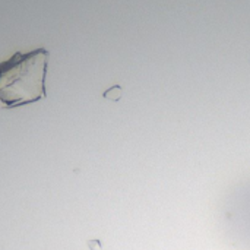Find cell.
<instances>
[{
  "mask_svg": "<svg viewBox=\"0 0 250 250\" xmlns=\"http://www.w3.org/2000/svg\"><path fill=\"white\" fill-rule=\"evenodd\" d=\"M120 97H122V88L119 85L117 86H113V88H110L108 91L104 92V98H107L110 101H119Z\"/></svg>",
  "mask_w": 250,
  "mask_h": 250,
  "instance_id": "2",
  "label": "cell"
},
{
  "mask_svg": "<svg viewBox=\"0 0 250 250\" xmlns=\"http://www.w3.org/2000/svg\"><path fill=\"white\" fill-rule=\"evenodd\" d=\"M88 246L91 250H100V242L98 240H92V242H88Z\"/></svg>",
  "mask_w": 250,
  "mask_h": 250,
  "instance_id": "3",
  "label": "cell"
},
{
  "mask_svg": "<svg viewBox=\"0 0 250 250\" xmlns=\"http://www.w3.org/2000/svg\"><path fill=\"white\" fill-rule=\"evenodd\" d=\"M48 59L50 51L40 47L26 53L16 51L0 62V108H18L47 97Z\"/></svg>",
  "mask_w": 250,
  "mask_h": 250,
  "instance_id": "1",
  "label": "cell"
}]
</instances>
